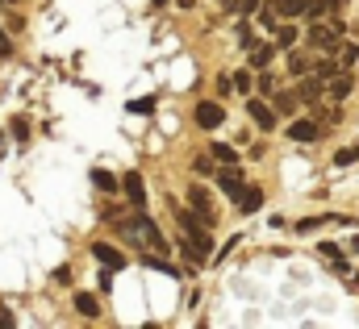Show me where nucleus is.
Wrapping results in <instances>:
<instances>
[{"mask_svg": "<svg viewBox=\"0 0 359 329\" xmlns=\"http://www.w3.org/2000/svg\"><path fill=\"white\" fill-rule=\"evenodd\" d=\"M117 234H121V238H130V242H142V246L159 250V254H163V250H172L168 242H163L159 225H155V221H151L147 213H134L130 221H121V225H117Z\"/></svg>", "mask_w": 359, "mask_h": 329, "instance_id": "f257e3e1", "label": "nucleus"}, {"mask_svg": "<svg viewBox=\"0 0 359 329\" xmlns=\"http://www.w3.org/2000/svg\"><path fill=\"white\" fill-rule=\"evenodd\" d=\"M305 42H309L313 50H322V55L339 50V46H343V25H339V17H330V21H313L309 34H305Z\"/></svg>", "mask_w": 359, "mask_h": 329, "instance_id": "f03ea898", "label": "nucleus"}, {"mask_svg": "<svg viewBox=\"0 0 359 329\" xmlns=\"http://www.w3.org/2000/svg\"><path fill=\"white\" fill-rule=\"evenodd\" d=\"M213 179H217V188L226 192V196H243L247 192V183H243V171H238V163H222L217 171H213Z\"/></svg>", "mask_w": 359, "mask_h": 329, "instance_id": "7ed1b4c3", "label": "nucleus"}, {"mask_svg": "<svg viewBox=\"0 0 359 329\" xmlns=\"http://www.w3.org/2000/svg\"><path fill=\"white\" fill-rule=\"evenodd\" d=\"M188 204H192V213H196L201 221H209V225L217 221V209H213V200H209V192H205L201 183H192V188H188Z\"/></svg>", "mask_w": 359, "mask_h": 329, "instance_id": "20e7f679", "label": "nucleus"}, {"mask_svg": "<svg viewBox=\"0 0 359 329\" xmlns=\"http://www.w3.org/2000/svg\"><path fill=\"white\" fill-rule=\"evenodd\" d=\"M247 113H251V121H255L264 134H271V130H276V108H271L268 100H259V96H247Z\"/></svg>", "mask_w": 359, "mask_h": 329, "instance_id": "39448f33", "label": "nucleus"}, {"mask_svg": "<svg viewBox=\"0 0 359 329\" xmlns=\"http://www.w3.org/2000/svg\"><path fill=\"white\" fill-rule=\"evenodd\" d=\"M222 121H226V108H222L217 100H201V104H196V125H201V130H217Z\"/></svg>", "mask_w": 359, "mask_h": 329, "instance_id": "423d86ee", "label": "nucleus"}, {"mask_svg": "<svg viewBox=\"0 0 359 329\" xmlns=\"http://www.w3.org/2000/svg\"><path fill=\"white\" fill-rule=\"evenodd\" d=\"M121 188H126V196H130V204H134V209H147V183H142V175H138V171H130V175L121 179Z\"/></svg>", "mask_w": 359, "mask_h": 329, "instance_id": "0eeeda50", "label": "nucleus"}, {"mask_svg": "<svg viewBox=\"0 0 359 329\" xmlns=\"http://www.w3.org/2000/svg\"><path fill=\"white\" fill-rule=\"evenodd\" d=\"M92 254H96V262L100 267H113V271H121L126 267V254L117 246H109V242H92Z\"/></svg>", "mask_w": 359, "mask_h": 329, "instance_id": "6e6552de", "label": "nucleus"}, {"mask_svg": "<svg viewBox=\"0 0 359 329\" xmlns=\"http://www.w3.org/2000/svg\"><path fill=\"white\" fill-rule=\"evenodd\" d=\"M276 4V13L284 17V21H292V17H305V8H309V0H271Z\"/></svg>", "mask_w": 359, "mask_h": 329, "instance_id": "1a4fd4ad", "label": "nucleus"}, {"mask_svg": "<svg viewBox=\"0 0 359 329\" xmlns=\"http://www.w3.org/2000/svg\"><path fill=\"white\" fill-rule=\"evenodd\" d=\"M142 262H147L151 271H163V275H176V279H180V267H176V262H168V258H163L159 250H151V254H142Z\"/></svg>", "mask_w": 359, "mask_h": 329, "instance_id": "9d476101", "label": "nucleus"}, {"mask_svg": "<svg viewBox=\"0 0 359 329\" xmlns=\"http://www.w3.org/2000/svg\"><path fill=\"white\" fill-rule=\"evenodd\" d=\"M288 138H292V142H313V138H318V125H313V121H292V125H288Z\"/></svg>", "mask_w": 359, "mask_h": 329, "instance_id": "9b49d317", "label": "nucleus"}, {"mask_svg": "<svg viewBox=\"0 0 359 329\" xmlns=\"http://www.w3.org/2000/svg\"><path fill=\"white\" fill-rule=\"evenodd\" d=\"M276 50H280L276 42H255V50H251V67H268Z\"/></svg>", "mask_w": 359, "mask_h": 329, "instance_id": "f8f14e48", "label": "nucleus"}, {"mask_svg": "<svg viewBox=\"0 0 359 329\" xmlns=\"http://www.w3.org/2000/svg\"><path fill=\"white\" fill-rule=\"evenodd\" d=\"M209 155H213V163H238V150H234L230 142H213Z\"/></svg>", "mask_w": 359, "mask_h": 329, "instance_id": "ddd939ff", "label": "nucleus"}, {"mask_svg": "<svg viewBox=\"0 0 359 329\" xmlns=\"http://www.w3.org/2000/svg\"><path fill=\"white\" fill-rule=\"evenodd\" d=\"M76 313H80V317H100V304H96V296L80 292V296H76Z\"/></svg>", "mask_w": 359, "mask_h": 329, "instance_id": "4468645a", "label": "nucleus"}, {"mask_svg": "<svg viewBox=\"0 0 359 329\" xmlns=\"http://www.w3.org/2000/svg\"><path fill=\"white\" fill-rule=\"evenodd\" d=\"M259 204H264V192H259V188H247V192L238 196V209H243V213H255Z\"/></svg>", "mask_w": 359, "mask_h": 329, "instance_id": "2eb2a0df", "label": "nucleus"}, {"mask_svg": "<svg viewBox=\"0 0 359 329\" xmlns=\"http://www.w3.org/2000/svg\"><path fill=\"white\" fill-rule=\"evenodd\" d=\"M326 92H330V100H343L351 92V76H334V80L326 83Z\"/></svg>", "mask_w": 359, "mask_h": 329, "instance_id": "dca6fc26", "label": "nucleus"}, {"mask_svg": "<svg viewBox=\"0 0 359 329\" xmlns=\"http://www.w3.org/2000/svg\"><path fill=\"white\" fill-rule=\"evenodd\" d=\"M92 183H96V188H100V192H113V188H117V183H121V179H113V175H109V171H104V167H96V171H92Z\"/></svg>", "mask_w": 359, "mask_h": 329, "instance_id": "f3484780", "label": "nucleus"}, {"mask_svg": "<svg viewBox=\"0 0 359 329\" xmlns=\"http://www.w3.org/2000/svg\"><path fill=\"white\" fill-rule=\"evenodd\" d=\"M292 42H297V29H292V25H276V46H280V50H288Z\"/></svg>", "mask_w": 359, "mask_h": 329, "instance_id": "a211bd4d", "label": "nucleus"}, {"mask_svg": "<svg viewBox=\"0 0 359 329\" xmlns=\"http://www.w3.org/2000/svg\"><path fill=\"white\" fill-rule=\"evenodd\" d=\"M234 88H238L243 96H251V88H255V76H251V71H238V76H234Z\"/></svg>", "mask_w": 359, "mask_h": 329, "instance_id": "6ab92c4d", "label": "nucleus"}, {"mask_svg": "<svg viewBox=\"0 0 359 329\" xmlns=\"http://www.w3.org/2000/svg\"><path fill=\"white\" fill-rule=\"evenodd\" d=\"M238 46H243V50H255V34H251V25H247V21L238 25Z\"/></svg>", "mask_w": 359, "mask_h": 329, "instance_id": "aec40b11", "label": "nucleus"}, {"mask_svg": "<svg viewBox=\"0 0 359 329\" xmlns=\"http://www.w3.org/2000/svg\"><path fill=\"white\" fill-rule=\"evenodd\" d=\"M309 67H313V63H309L305 55H292V59H288V71H292V76H305Z\"/></svg>", "mask_w": 359, "mask_h": 329, "instance_id": "412c9836", "label": "nucleus"}, {"mask_svg": "<svg viewBox=\"0 0 359 329\" xmlns=\"http://www.w3.org/2000/svg\"><path fill=\"white\" fill-rule=\"evenodd\" d=\"M130 113H138V117H151L155 113V100L147 96V100H130Z\"/></svg>", "mask_w": 359, "mask_h": 329, "instance_id": "4be33fe9", "label": "nucleus"}, {"mask_svg": "<svg viewBox=\"0 0 359 329\" xmlns=\"http://www.w3.org/2000/svg\"><path fill=\"white\" fill-rule=\"evenodd\" d=\"M305 17H313V21H322V17H330V8H326V0H309V8H305Z\"/></svg>", "mask_w": 359, "mask_h": 329, "instance_id": "5701e85b", "label": "nucleus"}, {"mask_svg": "<svg viewBox=\"0 0 359 329\" xmlns=\"http://www.w3.org/2000/svg\"><path fill=\"white\" fill-rule=\"evenodd\" d=\"M334 163H339V167L359 163V146H347V150H339V155H334Z\"/></svg>", "mask_w": 359, "mask_h": 329, "instance_id": "b1692460", "label": "nucleus"}, {"mask_svg": "<svg viewBox=\"0 0 359 329\" xmlns=\"http://www.w3.org/2000/svg\"><path fill=\"white\" fill-rule=\"evenodd\" d=\"M276 108H280V113H292V108H297V96H292V92H280V96H276Z\"/></svg>", "mask_w": 359, "mask_h": 329, "instance_id": "393cba45", "label": "nucleus"}, {"mask_svg": "<svg viewBox=\"0 0 359 329\" xmlns=\"http://www.w3.org/2000/svg\"><path fill=\"white\" fill-rule=\"evenodd\" d=\"M339 59H343V67H347V63H355V59H359L355 42H343V46H339Z\"/></svg>", "mask_w": 359, "mask_h": 329, "instance_id": "a878e982", "label": "nucleus"}, {"mask_svg": "<svg viewBox=\"0 0 359 329\" xmlns=\"http://www.w3.org/2000/svg\"><path fill=\"white\" fill-rule=\"evenodd\" d=\"M322 221H326V217H305V221H301V225H297V230H301V234H313V230H318V225H322Z\"/></svg>", "mask_w": 359, "mask_h": 329, "instance_id": "bb28decb", "label": "nucleus"}, {"mask_svg": "<svg viewBox=\"0 0 359 329\" xmlns=\"http://www.w3.org/2000/svg\"><path fill=\"white\" fill-rule=\"evenodd\" d=\"M318 76H326V80H330V76H334V63H330V59H322V63H318Z\"/></svg>", "mask_w": 359, "mask_h": 329, "instance_id": "cd10ccee", "label": "nucleus"}, {"mask_svg": "<svg viewBox=\"0 0 359 329\" xmlns=\"http://www.w3.org/2000/svg\"><path fill=\"white\" fill-rule=\"evenodd\" d=\"M13 134H17V138H21V142H25V134H29V125H25V121H21V117H17V121H13Z\"/></svg>", "mask_w": 359, "mask_h": 329, "instance_id": "c85d7f7f", "label": "nucleus"}, {"mask_svg": "<svg viewBox=\"0 0 359 329\" xmlns=\"http://www.w3.org/2000/svg\"><path fill=\"white\" fill-rule=\"evenodd\" d=\"M222 8L226 13H243V0H222Z\"/></svg>", "mask_w": 359, "mask_h": 329, "instance_id": "c756f323", "label": "nucleus"}, {"mask_svg": "<svg viewBox=\"0 0 359 329\" xmlns=\"http://www.w3.org/2000/svg\"><path fill=\"white\" fill-rule=\"evenodd\" d=\"M8 50H13V42H8V34H4V29H0V59H4V55H8Z\"/></svg>", "mask_w": 359, "mask_h": 329, "instance_id": "7c9ffc66", "label": "nucleus"}, {"mask_svg": "<svg viewBox=\"0 0 359 329\" xmlns=\"http://www.w3.org/2000/svg\"><path fill=\"white\" fill-rule=\"evenodd\" d=\"M259 92H276V80L271 76H259Z\"/></svg>", "mask_w": 359, "mask_h": 329, "instance_id": "2f4dec72", "label": "nucleus"}, {"mask_svg": "<svg viewBox=\"0 0 359 329\" xmlns=\"http://www.w3.org/2000/svg\"><path fill=\"white\" fill-rule=\"evenodd\" d=\"M259 8V0H243V13H255Z\"/></svg>", "mask_w": 359, "mask_h": 329, "instance_id": "473e14b6", "label": "nucleus"}, {"mask_svg": "<svg viewBox=\"0 0 359 329\" xmlns=\"http://www.w3.org/2000/svg\"><path fill=\"white\" fill-rule=\"evenodd\" d=\"M8 326H13V317H8V313L0 309V329H8Z\"/></svg>", "mask_w": 359, "mask_h": 329, "instance_id": "72a5a7b5", "label": "nucleus"}, {"mask_svg": "<svg viewBox=\"0 0 359 329\" xmlns=\"http://www.w3.org/2000/svg\"><path fill=\"white\" fill-rule=\"evenodd\" d=\"M347 250H351V254H359V238H351V242H347Z\"/></svg>", "mask_w": 359, "mask_h": 329, "instance_id": "f704fd0d", "label": "nucleus"}, {"mask_svg": "<svg viewBox=\"0 0 359 329\" xmlns=\"http://www.w3.org/2000/svg\"><path fill=\"white\" fill-rule=\"evenodd\" d=\"M4 150H8V146H4V134H0V155H4Z\"/></svg>", "mask_w": 359, "mask_h": 329, "instance_id": "c9c22d12", "label": "nucleus"}, {"mask_svg": "<svg viewBox=\"0 0 359 329\" xmlns=\"http://www.w3.org/2000/svg\"><path fill=\"white\" fill-rule=\"evenodd\" d=\"M155 4H159V8H163V4H168V0H155Z\"/></svg>", "mask_w": 359, "mask_h": 329, "instance_id": "e433bc0d", "label": "nucleus"}, {"mask_svg": "<svg viewBox=\"0 0 359 329\" xmlns=\"http://www.w3.org/2000/svg\"><path fill=\"white\" fill-rule=\"evenodd\" d=\"M8 4H13V0H8Z\"/></svg>", "mask_w": 359, "mask_h": 329, "instance_id": "4c0bfd02", "label": "nucleus"}]
</instances>
